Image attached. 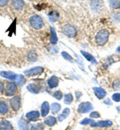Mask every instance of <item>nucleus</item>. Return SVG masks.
I'll return each instance as SVG.
<instances>
[{"label": "nucleus", "mask_w": 120, "mask_h": 130, "mask_svg": "<svg viewBox=\"0 0 120 130\" xmlns=\"http://www.w3.org/2000/svg\"><path fill=\"white\" fill-rule=\"evenodd\" d=\"M114 90H120V79H115L112 85Z\"/></svg>", "instance_id": "obj_31"}, {"label": "nucleus", "mask_w": 120, "mask_h": 130, "mask_svg": "<svg viewBox=\"0 0 120 130\" xmlns=\"http://www.w3.org/2000/svg\"><path fill=\"white\" fill-rule=\"evenodd\" d=\"M25 3L23 0H12V6L16 10H21L24 7Z\"/></svg>", "instance_id": "obj_18"}, {"label": "nucleus", "mask_w": 120, "mask_h": 130, "mask_svg": "<svg viewBox=\"0 0 120 130\" xmlns=\"http://www.w3.org/2000/svg\"><path fill=\"white\" fill-rule=\"evenodd\" d=\"M29 24H30V26H31L32 28L38 30V29H40V28H42V27L44 26V21H43V19H42L41 16L34 14V15H32V16L30 17V19H29Z\"/></svg>", "instance_id": "obj_2"}, {"label": "nucleus", "mask_w": 120, "mask_h": 130, "mask_svg": "<svg viewBox=\"0 0 120 130\" xmlns=\"http://www.w3.org/2000/svg\"><path fill=\"white\" fill-rule=\"evenodd\" d=\"M69 114H70V109H69V108H65V109L63 110V112H62V113L58 115L57 120H58V121H60V122H61V121H63V120L68 116Z\"/></svg>", "instance_id": "obj_22"}, {"label": "nucleus", "mask_w": 120, "mask_h": 130, "mask_svg": "<svg viewBox=\"0 0 120 130\" xmlns=\"http://www.w3.org/2000/svg\"><path fill=\"white\" fill-rule=\"evenodd\" d=\"M43 71H44V68H43V67H41V66H36V67H33V68L29 69V70H26L24 73H25L26 76L30 77V76L39 75V74L43 73Z\"/></svg>", "instance_id": "obj_6"}, {"label": "nucleus", "mask_w": 120, "mask_h": 130, "mask_svg": "<svg viewBox=\"0 0 120 130\" xmlns=\"http://www.w3.org/2000/svg\"><path fill=\"white\" fill-rule=\"evenodd\" d=\"M3 89H5V88H4V84L0 81V92H1V91H3Z\"/></svg>", "instance_id": "obj_37"}, {"label": "nucleus", "mask_w": 120, "mask_h": 130, "mask_svg": "<svg viewBox=\"0 0 120 130\" xmlns=\"http://www.w3.org/2000/svg\"><path fill=\"white\" fill-rule=\"evenodd\" d=\"M100 117V114L99 112H97V111H92L91 113H90V118H99Z\"/></svg>", "instance_id": "obj_33"}, {"label": "nucleus", "mask_w": 120, "mask_h": 130, "mask_svg": "<svg viewBox=\"0 0 120 130\" xmlns=\"http://www.w3.org/2000/svg\"><path fill=\"white\" fill-rule=\"evenodd\" d=\"M47 84H48V87L49 88H55L58 86L59 84V78L57 76H52L48 79L47 81Z\"/></svg>", "instance_id": "obj_14"}, {"label": "nucleus", "mask_w": 120, "mask_h": 130, "mask_svg": "<svg viewBox=\"0 0 120 130\" xmlns=\"http://www.w3.org/2000/svg\"><path fill=\"white\" fill-rule=\"evenodd\" d=\"M92 104L90 102H82L79 104L78 108H77V111L78 113L80 114H83V113H88L92 110Z\"/></svg>", "instance_id": "obj_5"}, {"label": "nucleus", "mask_w": 120, "mask_h": 130, "mask_svg": "<svg viewBox=\"0 0 120 130\" xmlns=\"http://www.w3.org/2000/svg\"><path fill=\"white\" fill-rule=\"evenodd\" d=\"M50 109H51L52 114H57L60 111V109H61V105L59 103H56V102L52 103L51 106H50Z\"/></svg>", "instance_id": "obj_24"}, {"label": "nucleus", "mask_w": 120, "mask_h": 130, "mask_svg": "<svg viewBox=\"0 0 120 130\" xmlns=\"http://www.w3.org/2000/svg\"><path fill=\"white\" fill-rule=\"evenodd\" d=\"M64 102L66 103V104H70V103H72V101H73V96H72V94L71 93H67L66 95H64Z\"/></svg>", "instance_id": "obj_28"}, {"label": "nucleus", "mask_w": 120, "mask_h": 130, "mask_svg": "<svg viewBox=\"0 0 120 130\" xmlns=\"http://www.w3.org/2000/svg\"><path fill=\"white\" fill-rule=\"evenodd\" d=\"M53 97L55 99H57V100H61L64 96H63V94H62V92L60 90H56V91L53 92Z\"/></svg>", "instance_id": "obj_29"}, {"label": "nucleus", "mask_w": 120, "mask_h": 130, "mask_svg": "<svg viewBox=\"0 0 120 130\" xmlns=\"http://www.w3.org/2000/svg\"><path fill=\"white\" fill-rule=\"evenodd\" d=\"M5 95L6 96H13L16 94L18 90V87H17V83L14 81H10L8 82L5 86Z\"/></svg>", "instance_id": "obj_4"}, {"label": "nucleus", "mask_w": 120, "mask_h": 130, "mask_svg": "<svg viewBox=\"0 0 120 130\" xmlns=\"http://www.w3.org/2000/svg\"><path fill=\"white\" fill-rule=\"evenodd\" d=\"M109 4L112 9H119L120 8V0H110Z\"/></svg>", "instance_id": "obj_26"}, {"label": "nucleus", "mask_w": 120, "mask_h": 130, "mask_svg": "<svg viewBox=\"0 0 120 130\" xmlns=\"http://www.w3.org/2000/svg\"><path fill=\"white\" fill-rule=\"evenodd\" d=\"M16 83H17V85L19 86H22V85H24L25 84V82H26V79H25V77L23 76V75H17V78H16Z\"/></svg>", "instance_id": "obj_27"}, {"label": "nucleus", "mask_w": 120, "mask_h": 130, "mask_svg": "<svg viewBox=\"0 0 120 130\" xmlns=\"http://www.w3.org/2000/svg\"><path fill=\"white\" fill-rule=\"evenodd\" d=\"M0 75L10 81H15L17 78V74H15L14 72H10V71H2L0 72Z\"/></svg>", "instance_id": "obj_9"}, {"label": "nucleus", "mask_w": 120, "mask_h": 130, "mask_svg": "<svg viewBox=\"0 0 120 130\" xmlns=\"http://www.w3.org/2000/svg\"><path fill=\"white\" fill-rule=\"evenodd\" d=\"M18 125H19L20 130H31V126L28 124V122H26V121H25V120H23V119L19 120Z\"/></svg>", "instance_id": "obj_19"}, {"label": "nucleus", "mask_w": 120, "mask_h": 130, "mask_svg": "<svg viewBox=\"0 0 120 130\" xmlns=\"http://www.w3.org/2000/svg\"><path fill=\"white\" fill-rule=\"evenodd\" d=\"M76 95H77V97H76V99H77V100H78V99H79V96H81V92H76Z\"/></svg>", "instance_id": "obj_38"}, {"label": "nucleus", "mask_w": 120, "mask_h": 130, "mask_svg": "<svg viewBox=\"0 0 120 130\" xmlns=\"http://www.w3.org/2000/svg\"><path fill=\"white\" fill-rule=\"evenodd\" d=\"M44 129V124L43 123H37L31 125V130H43Z\"/></svg>", "instance_id": "obj_30"}, {"label": "nucleus", "mask_w": 120, "mask_h": 130, "mask_svg": "<svg viewBox=\"0 0 120 130\" xmlns=\"http://www.w3.org/2000/svg\"><path fill=\"white\" fill-rule=\"evenodd\" d=\"M116 51H117V52H120V46H118V47H117V49H116Z\"/></svg>", "instance_id": "obj_40"}, {"label": "nucleus", "mask_w": 120, "mask_h": 130, "mask_svg": "<svg viewBox=\"0 0 120 130\" xmlns=\"http://www.w3.org/2000/svg\"><path fill=\"white\" fill-rule=\"evenodd\" d=\"M9 3V0H0V7H4Z\"/></svg>", "instance_id": "obj_36"}, {"label": "nucleus", "mask_w": 120, "mask_h": 130, "mask_svg": "<svg viewBox=\"0 0 120 130\" xmlns=\"http://www.w3.org/2000/svg\"><path fill=\"white\" fill-rule=\"evenodd\" d=\"M40 115L41 114L39 113L37 110H33V111H30V112H28V113H26V118L29 120V121H35V120H37L39 117H40Z\"/></svg>", "instance_id": "obj_11"}, {"label": "nucleus", "mask_w": 120, "mask_h": 130, "mask_svg": "<svg viewBox=\"0 0 120 130\" xmlns=\"http://www.w3.org/2000/svg\"><path fill=\"white\" fill-rule=\"evenodd\" d=\"M93 91L96 95V97L98 99H103V98L106 96V91L103 89V88H100V87H93Z\"/></svg>", "instance_id": "obj_12"}, {"label": "nucleus", "mask_w": 120, "mask_h": 130, "mask_svg": "<svg viewBox=\"0 0 120 130\" xmlns=\"http://www.w3.org/2000/svg\"><path fill=\"white\" fill-rule=\"evenodd\" d=\"M27 60L29 62H34L37 60V53L35 50H30L27 54Z\"/></svg>", "instance_id": "obj_21"}, {"label": "nucleus", "mask_w": 120, "mask_h": 130, "mask_svg": "<svg viewBox=\"0 0 120 130\" xmlns=\"http://www.w3.org/2000/svg\"><path fill=\"white\" fill-rule=\"evenodd\" d=\"M27 90L33 94H38L40 92V87L35 83H29L27 85Z\"/></svg>", "instance_id": "obj_15"}, {"label": "nucleus", "mask_w": 120, "mask_h": 130, "mask_svg": "<svg viewBox=\"0 0 120 130\" xmlns=\"http://www.w3.org/2000/svg\"><path fill=\"white\" fill-rule=\"evenodd\" d=\"M92 122H93V121H92V118H91V119H90V118H85V119H83L80 123H81V124H91Z\"/></svg>", "instance_id": "obj_35"}, {"label": "nucleus", "mask_w": 120, "mask_h": 130, "mask_svg": "<svg viewBox=\"0 0 120 130\" xmlns=\"http://www.w3.org/2000/svg\"><path fill=\"white\" fill-rule=\"evenodd\" d=\"M81 54L85 57L86 59L88 60V61H90V62H93L94 64H96V60L94 59V57L90 54V53H88V52H86V51H83V50H81Z\"/></svg>", "instance_id": "obj_25"}, {"label": "nucleus", "mask_w": 120, "mask_h": 130, "mask_svg": "<svg viewBox=\"0 0 120 130\" xmlns=\"http://www.w3.org/2000/svg\"><path fill=\"white\" fill-rule=\"evenodd\" d=\"M90 125L92 127H109V126H112V122L110 120H103V121H99L97 123L92 122Z\"/></svg>", "instance_id": "obj_10"}, {"label": "nucleus", "mask_w": 120, "mask_h": 130, "mask_svg": "<svg viewBox=\"0 0 120 130\" xmlns=\"http://www.w3.org/2000/svg\"><path fill=\"white\" fill-rule=\"evenodd\" d=\"M90 6L94 12H100L103 8V1L102 0H91Z\"/></svg>", "instance_id": "obj_8"}, {"label": "nucleus", "mask_w": 120, "mask_h": 130, "mask_svg": "<svg viewBox=\"0 0 120 130\" xmlns=\"http://www.w3.org/2000/svg\"><path fill=\"white\" fill-rule=\"evenodd\" d=\"M61 55H62V57L64 58V59H66V60H68V61H70V62H72L73 61V58L69 55L67 52H65V51H63L62 53H61Z\"/></svg>", "instance_id": "obj_32"}, {"label": "nucleus", "mask_w": 120, "mask_h": 130, "mask_svg": "<svg viewBox=\"0 0 120 130\" xmlns=\"http://www.w3.org/2000/svg\"><path fill=\"white\" fill-rule=\"evenodd\" d=\"M9 111V107L7 105V103L5 101H0V114L4 115L7 114Z\"/></svg>", "instance_id": "obj_20"}, {"label": "nucleus", "mask_w": 120, "mask_h": 130, "mask_svg": "<svg viewBox=\"0 0 120 130\" xmlns=\"http://www.w3.org/2000/svg\"><path fill=\"white\" fill-rule=\"evenodd\" d=\"M56 123H57V118H55L53 116H48L44 120V124L47 125V126H50V127L54 126Z\"/></svg>", "instance_id": "obj_17"}, {"label": "nucleus", "mask_w": 120, "mask_h": 130, "mask_svg": "<svg viewBox=\"0 0 120 130\" xmlns=\"http://www.w3.org/2000/svg\"><path fill=\"white\" fill-rule=\"evenodd\" d=\"M10 107L14 110L18 111L21 107V98L20 96H14L10 99Z\"/></svg>", "instance_id": "obj_7"}, {"label": "nucleus", "mask_w": 120, "mask_h": 130, "mask_svg": "<svg viewBox=\"0 0 120 130\" xmlns=\"http://www.w3.org/2000/svg\"><path fill=\"white\" fill-rule=\"evenodd\" d=\"M61 31L62 33L65 35V36H68L70 38H73L76 36L77 34V29L74 25H71V24H65L62 26L61 28Z\"/></svg>", "instance_id": "obj_3"}, {"label": "nucleus", "mask_w": 120, "mask_h": 130, "mask_svg": "<svg viewBox=\"0 0 120 130\" xmlns=\"http://www.w3.org/2000/svg\"><path fill=\"white\" fill-rule=\"evenodd\" d=\"M50 42L52 44H56L57 41H58V38H57V35H56V32H55V29L51 27L50 28Z\"/></svg>", "instance_id": "obj_23"}, {"label": "nucleus", "mask_w": 120, "mask_h": 130, "mask_svg": "<svg viewBox=\"0 0 120 130\" xmlns=\"http://www.w3.org/2000/svg\"><path fill=\"white\" fill-rule=\"evenodd\" d=\"M49 110H50L49 103L47 101H44L42 103V105H41V116L42 117H46L49 113Z\"/></svg>", "instance_id": "obj_13"}, {"label": "nucleus", "mask_w": 120, "mask_h": 130, "mask_svg": "<svg viewBox=\"0 0 120 130\" xmlns=\"http://www.w3.org/2000/svg\"><path fill=\"white\" fill-rule=\"evenodd\" d=\"M105 103H106V104H110V101H109V100H105Z\"/></svg>", "instance_id": "obj_39"}, {"label": "nucleus", "mask_w": 120, "mask_h": 130, "mask_svg": "<svg viewBox=\"0 0 120 130\" xmlns=\"http://www.w3.org/2000/svg\"><path fill=\"white\" fill-rule=\"evenodd\" d=\"M112 100L115 102H120V94L119 93H115L112 95Z\"/></svg>", "instance_id": "obj_34"}, {"label": "nucleus", "mask_w": 120, "mask_h": 130, "mask_svg": "<svg viewBox=\"0 0 120 130\" xmlns=\"http://www.w3.org/2000/svg\"><path fill=\"white\" fill-rule=\"evenodd\" d=\"M13 126L11 123L7 120H1L0 121V130H12Z\"/></svg>", "instance_id": "obj_16"}, {"label": "nucleus", "mask_w": 120, "mask_h": 130, "mask_svg": "<svg viewBox=\"0 0 120 130\" xmlns=\"http://www.w3.org/2000/svg\"><path fill=\"white\" fill-rule=\"evenodd\" d=\"M109 39V31L107 29H101L95 35V43L98 46H103L108 42Z\"/></svg>", "instance_id": "obj_1"}]
</instances>
